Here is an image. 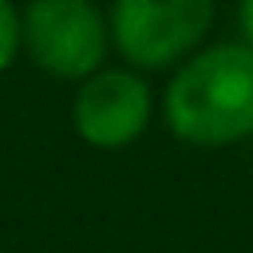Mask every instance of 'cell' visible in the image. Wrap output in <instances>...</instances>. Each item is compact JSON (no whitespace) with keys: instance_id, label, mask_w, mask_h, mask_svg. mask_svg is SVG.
I'll return each mask as SVG.
<instances>
[{"instance_id":"cell-4","label":"cell","mask_w":253,"mask_h":253,"mask_svg":"<svg viewBox=\"0 0 253 253\" xmlns=\"http://www.w3.org/2000/svg\"><path fill=\"white\" fill-rule=\"evenodd\" d=\"M150 111H154V95H150L146 79L134 71L111 67V71H95L79 83L71 119L87 146L119 150L146 130Z\"/></svg>"},{"instance_id":"cell-5","label":"cell","mask_w":253,"mask_h":253,"mask_svg":"<svg viewBox=\"0 0 253 253\" xmlns=\"http://www.w3.org/2000/svg\"><path fill=\"white\" fill-rule=\"evenodd\" d=\"M20 51V12L12 8V0H0V71L16 59Z\"/></svg>"},{"instance_id":"cell-3","label":"cell","mask_w":253,"mask_h":253,"mask_svg":"<svg viewBox=\"0 0 253 253\" xmlns=\"http://www.w3.org/2000/svg\"><path fill=\"white\" fill-rule=\"evenodd\" d=\"M213 0H115L111 40L134 67H170L202 43Z\"/></svg>"},{"instance_id":"cell-6","label":"cell","mask_w":253,"mask_h":253,"mask_svg":"<svg viewBox=\"0 0 253 253\" xmlns=\"http://www.w3.org/2000/svg\"><path fill=\"white\" fill-rule=\"evenodd\" d=\"M237 16H241V32H245V43L253 47V0H241Z\"/></svg>"},{"instance_id":"cell-2","label":"cell","mask_w":253,"mask_h":253,"mask_svg":"<svg viewBox=\"0 0 253 253\" xmlns=\"http://www.w3.org/2000/svg\"><path fill=\"white\" fill-rule=\"evenodd\" d=\"M111 24L95 0H32L20 12V47L55 79H87L107 55Z\"/></svg>"},{"instance_id":"cell-1","label":"cell","mask_w":253,"mask_h":253,"mask_svg":"<svg viewBox=\"0 0 253 253\" xmlns=\"http://www.w3.org/2000/svg\"><path fill=\"white\" fill-rule=\"evenodd\" d=\"M166 123L182 142L229 146L253 134V47L217 43L190 55L166 87Z\"/></svg>"}]
</instances>
